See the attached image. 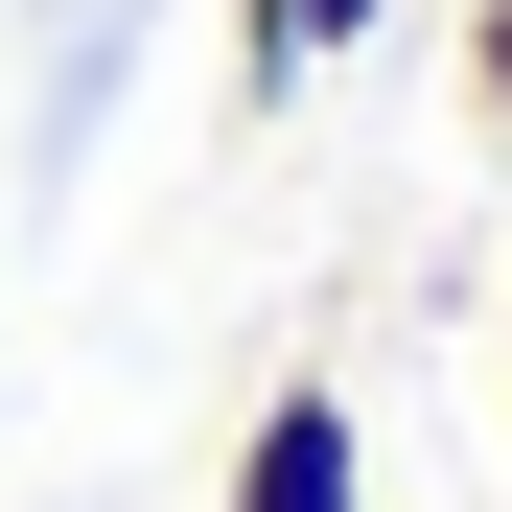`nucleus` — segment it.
Wrapping results in <instances>:
<instances>
[{
  "instance_id": "1",
  "label": "nucleus",
  "mask_w": 512,
  "mask_h": 512,
  "mask_svg": "<svg viewBox=\"0 0 512 512\" xmlns=\"http://www.w3.org/2000/svg\"><path fill=\"white\" fill-rule=\"evenodd\" d=\"M210 512H373V419L326 396V373H280V396L233 419V489Z\"/></svg>"
},
{
  "instance_id": "2",
  "label": "nucleus",
  "mask_w": 512,
  "mask_h": 512,
  "mask_svg": "<svg viewBox=\"0 0 512 512\" xmlns=\"http://www.w3.org/2000/svg\"><path fill=\"white\" fill-rule=\"evenodd\" d=\"M396 0H233V94H303L326 47H373Z\"/></svg>"
},
{
  "instance_id": "3",
  "label": "nucleus",
  "mask_w": 512,
  "mask_h": 512,
  "mask_svg": "<svg viewBox=\"0 0 512 512\" xmlns=\"http://www.w3.org/2000/svg\"><path fill=\"white\" fill-rule=\"evenodd\" d=\"M466 117L512 140V0H466Z\"/></svg>"
},
{
  "instance_id": "4",
  "label": "nucleus",
  "mask_w": 512,
  "mask_h": 512,
  "mask_svg": "<svg viewBox=\"0 0 512 512\" xmlns=\"http://www.w3.org/2000/svg\"><path fill=\"white\" fill-rule=\"evenodd\" d=\"M489 350H512V326H489Z\"/></svg>"
}]
</instances>
